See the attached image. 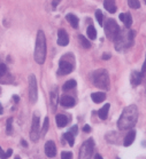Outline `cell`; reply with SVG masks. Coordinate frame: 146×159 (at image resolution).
I'll return each instance as SVG.
<instances>
[{
	"label": "cell",
	"instance_id": "1",
	"mask_svg": "<svg viewBox=\"0 0 146 159\" xmlns=\"http://www.w3.org/2000/svg\"><path fill=\"white\" fill-rule=\"evenodd\" d=\"M138 120V109L135 104L128 105L123 109L121 117L117 120V128L121 130L130 129Z\"/></svg>",
	"mask_w": 146,
	"mask_h": 159
},
{
	"label": "cell",
	"instance_id": "2",
	"mask_svg": "<svg viewBox=\"0 0 146 159\" xmlns=\"http://www.w3.org/2000/svg\"><path fill=\"white\" fill-rule=\"evenodd\" d=\"M134 36H135V33L131 30H120L119 34L114 39L116 51L121 52L131 47L132 43H134Z\"/></svg>",
	"mask_w": 146,
	"mask_h": 159
},
{
	"label": "cell",
	"instance_id": "3",
	"mask_svg": "<svg viewBox=\"0 0 146 159\" xmlns=\"http://www.w3.org/2000/svg\"><path fill=\"white\" fill-rule=\"evenodd\" d=\"M46 58V38L45 33L39 30L37 33L36 46H35V61L38 64H44Z\"/></svg>",
	"mask_w": 146,
	"mask_h": 159
},
{
	"label": "cell",
	"instance_id": "4",
	"mask_svg": "<svg viewBox=\"0 0 146 159\" xmlns=\"http://www.w3.org/2000/svg\"><path fill=\"white\" fill-rule=\"evenodd\" d=\"M92 80H93V84H95V87L104 90L110 89V76H108V72L105 69L95 71Z\"/></svg>",
	"mask_w": 146,
	"mask_h": 159
},
{
	"label": "cell",
	"instance_id": "5",
	"mask_svg": "<svg viewBox=\"0 0 146 159\" xmlns=\"http://www.w3.org/2000/svg\"><path fill=\"white\" fill-rule=\"evenodd\" d=\"M93 149H95V141H93V139L86 140L82 144V147H80L78 159H91L92 153H93Z\"/></svg>",
	"mask_w": 146,
	"mask_h": 159
},
{
	"label": "cell",
	"instance_id": "6",
	"mask_svg": "<svg viewBox=\"0 0 146 159\" xmlns=\"http://www.w3.org/2000/svg\"><path fill=\"white\" fill-rule=\"evenodd\" d=\"M119 32H120V28L117 25L116 21L113 20V18H110L106 22V24H105V33L108 37V39L114 40L119 34Z\"/></svg>",
	"mask_w": 146,
	"mask_h": 159
},
{
	"label": "cell",
	"instance_id": "7",
	"mask_svg": "<svg viewBox=\"0 0 146 159\" xmlns=\"http://www.w3.org/2000/svg\"><path fill=\"white\" fill-rule=\"evenodd\" d=\"M40 121L38 115H33L32 117V125H31V132H30V139L31 141L37 142L40 136Z\"/></svg>",
	"mask_w": 146,
	"mask_h": 159
},
{
	"label": "cell",
	"instance_id": "8",
	"mask_svg": "<svg viewBox=\"0 0 146 159\" xmlns=\"http://www.w3.org/2000/svg\"><path fill=\"white\" fill-rule=\"evenodd\" d=\"M29 98L31 103H35L38 98V89H37L36 77L31 75L29 77Z\"/></svg>",
	"mask_w": 146,
	"mask_h": 159
},
{
	"label": "cell",
	"instance_id": "9",
	"mask_svg": "<svg viewBox=\"0 0 146 159\" xmlns=\"http://www.w3.org/2000/svg\"><path fill=\"white\" fill-rule=\"evenodd\" d=\"M74 70V65L68 61H65V60H61L60 63H59V70H58V75L59 76H66V75H69L71 71Z\"/></svg>",
	"mask_w": 146,
	"mask_h": 159
},
{
	"label": "cell",
	"instance_id": "10",
	"mask_svg": "<svg viewBox=\"0 0 146 159\" xmlns=\"http://www.w3.org/2000/svg\"><path fill=\"white\" fill-rule=\"evenodd\" d=\"M45 153L47 157L50 158H53L56 155V147H55V143L53 141H47L45 143Z\"/></svg>",
	"mask_w": 146,
	"mask_h": 159
},
{
	"label": "cell",
	"instance_id": "11",
	"mask_svg": "<svg viewBox=\"0 0 146 159\" xmlns=\"http://www.w3.org/2000/svg\"><path fill=\"white\" fill-rule=\"evenodd\" d=\"M69 43V37L68 33L65 30H59L58 31V45L59 46H67Z\"/></svg>",
	"mask_w": 146,
	"mask_h": 159
},
{
	"label": "cell",
	"instance_id": "12",
	"mask_svg": "<svg viewBox=\"0 0 146 159\" xmlns=\"http://www.w3.org/2000/svg\"><path fill=\"white\" fill-rule=\"evenodd\" d=\"M60 104L62 107H65V108H73L74 105H75V100H74V98L69 96V95H63L60 98Z\"/></svg>",
	"mask_w": 146,
	"mask_h": 159
},
{
	"label": "cell",
	"instance_id": "13",
	"mask_svg": "<svg viewBox=\"0 0 146 159\" xmlns=\"http://www.w3.org/2000/svg\"><path fill=\"white\" fill-rule=\"evenodd\" d=\"M135 139H136V130L130 129V132H128V134H127L125 138H124L123 145L124 147H130V145L134 143Z\"/></svg>",
	"mask_w": 146,
	"mask_h": 159
},
{
	"label": "cell",
	"instance_id": "14",
	"mask_svg": "<svg viewBox=\"0 0 146 159\" xmlns=\"http://www.w3.org/2000/svg\"><path fill=\"white\" fill-rule=\"evenodd\" d=\"M142 79H143V73L142 72H138V71H134L131 73V78H130V81L134 86H138L139 84L142 83Z\"/></svg>",
	"mask_w": 146,
	"mask_h": 159
},
{
	"label": "cell",
	"instance_id": "15",
	"mask_svg": "<svg viewBox=\"0 0 146 159\" xmlns=\"http://www.w3.org/2000/svg\"><path fill=\"white\" fill-rule=\"evenodd\" d=\"M104 7L105 9H107V11H110L112 14H114L116 11V4L115 0H105L104 1Z\"/></svg>",
	"mask_w": 146,
	"mask_h": 159
},
{
	"label": "cell",
	"instance_id": "16",
	"mask_svg": "<svg viewBox=\"0 0 146 159\" xmlns=\"http://www.w3.org/2000/svg\"><path fill=\"white\" fill-rule=\"evenodd\" d=\"M92 101L95 103H101L102 101L106 100V94L102 93V92H97V93H92L91 94Z\"/></svg>",
	"mask_w": 146,
	"mask_h": 159
},
{
	"label": "cell",
	"instance_id": "17",
	"mask_svg": "<svg viewBox=\"0 0 146 159\" xmlns=\"http://www.w3.org/2000/svg\"><path fill=\"white\" fill-rule=\"evenodd\" d=\"M110 103H107V104L104 105V107H102V108L98 111V116H99V118H100L101 120L107 119V116H108V111H110Z\"/></svg>",
	"mask_w": 146,
	"mask_h": 159
},
{
	"label": "cell",
	"instance_id": "18",
	"mask_svg": "<svg viewBox=\"0 0 146 159\" xmlns=\"http://www.w3.org/2000/svg\"><path fill=\"white\" fill-rule=\"evenodd\" d=\"M55 121L59 127H65L68 124V118L65 115H58L55 117Z\"/></svg>",
	"mask_w": 146,
	"mask_h": 159
},
{
	"label": "cell",
	"instance_id": "19",
	"mask_svg": "<svg viewBox=\"0 0 146 159\" xmlns=\"http://www.w3.org/2000/svg\"><path fill=\"white\" fill-rule=\"evenodd\" d=\"M66 18L74 29H77V28H78V18H77V16H75L74 14H68L66 16Z\"/></svg>",
	"mask_w": 146,
	"mask_h": 159
},
{
	"label": "cell",
	"instance_id": "20",
	"mask_svg": "<svg viewBox=\"0 0 146 159\" xmlns=\"http://www.w3.org/2000/svg\"><path fill=\"white\" fill-rule=\"evenodd\" d=\"M76 85H77L76 80H74V79L68 80V81H67V83H65V85L62 86V89H63V90H70V89H73V88H75V87H76Z\"/></svg>",
	"mask_w": 146,
	"mask_h": 159
},
{
	"label": "cell",
	"instance_id": "21",
	"mask_svg": "<svg viewBox=\"0 0 146 159\" xmlns=\"http://www.w3.org/2000/svg\"><path fill=\"white\" fill-rule=\"evenodd\" d=\"M63 139H65V140L68 142V144H69L70 147H73L74 143H75V136H74V135L70 133V132H67V133L63 134Z\"/></svg>",
	"mask_w": 146,
	"mask_h": 159
},
{
	"label": "cell",
	"instance_id": "22",
	"mask_svg": "<svg viewBox=\"0 0 146 159\" xmlns=\"http://www.w3.org/2000/svg\"><path fill=\"white\" fill-rule=\"evenodd\" d=\"M86 33H88V37L90 39L95 40L97 38V30H95V28L93 25L89 26L88 30H86Z\"/></svg>",
	"mask_w": 146,
	"mask_h": 159
},
{
	"label": "cell",
	"instance_id": "23",
	"mask_svg": "<svg viewBox=\"0 0 146 159\" xmlns=\"http://www.w3.org/2000/svg\"><path fill=\"white\" fill-rule=\"evenodd\" d=\"M51 104L53 107V110H55L56 109V104H58V92L55 89L51 93Z\"/></svg>",
	"mask_w": 146,
	"mask_h": 159
},
{
	"label": "cell",
	"instance_id": "24",
	"mask_svg": "<svg viewBox=\"0 0 146 159\" xmlns=\"http://www.w3.org/2000/svg\"><path fill=\"white\" fill-rule=\"evenodd\" d=\"M78 39H80V43H82V46H83L84 48H86V49H88V48L91 47V43H89V40L86 39L84 36H78Z\"/></svg>",
	"mask_w": 146,
	"mask_h": 159
},
{
	"label": "cell",
	"instance_id": "25",
	"mask_svg": "<svg viewBox=\"0 0 146 159\" xmlns=\"http://www.w3.org/2000/svg\"><path fill=\"white\" fill-rule=\"evenodd\" d=\"M123 22H124V24H125V26L127 28H130V26L132 25V17H131V15L129 14H124V18H123Z\"/></svg>",
	"mask_w": 146,
	"mask_h": 159
},
{
	"label": "cell",
	"instance_id": "26",
	"mask_svg": "<svg viewBox=\"0 0 146 159\" xmlns=\"http://www.w3.org/2000/svg\"><path fill=\"white\" fill-rule=\"evenodd\" d=\"M6 132L8 135H11L13 132V118H8L7 124H6Z\"/></svg>",
	"mask_w": 146,
	"mask_h": 159
},
{
	"label": "cell",
	"instance_id": "27",
	"mask_svg": "<svg viewBox=\"0 0 146 159\" xmlns=\"http://www.w3.org/2000/svg\"><path fill=\"white\" fill-rule=\"evenodd\" d=\"M48 126H50V119H48L47 117L45 118L44 120V125H43V129H41V135L43 136H45V134L47 133V130H48Z\"/></svg>",
	"mask_w": 146,
	"mask_h": 159
},
{
	"label": "cell",
	"instance_id": "28",
	"mask_svg": "<svg viewBox=\"0 0 146 159\" xmlns=\"http://www.w3.org/2000/svg\"><path fill=\"white\" fill-rule=\"evenodd\" d=\"M128 5L130 6V8H134V9H137V8L140 7L139 0H128Z\"/></svg>",
	"mask_w": 146,
	"mask_h": 159
},
{
	"label": "cell",
	"instance_id": "29",
	"mask_svg": "<svg viewBox=\"0 0 146 159\" xmlns=\"http://www.w3.org/2000/svg\"><path fill=\"white\" fill-rule=\"evenodd\" d=\"M95 18H97V21H98L99 24L102 25V22H104V15H102V13H101L100 9H98V11H95Z\"/></svg>",
	"mask_w": 146,
	"mask_h": 159
},
{
	"label": "cell",
	"instance_id": "30",
	"mask_svg": "<svg viewBox=\"0 0 146 159\" xmlns=\"http://www.w3.org/2000/svg\"><path fill=\"white\" fill-rule=\"evenodd\" d=\"M61 159H73V153L70 151H63L61 153Z\"/></svg>",
	"mask_w": 146,
	"mask_h": 159
},
{
	"label": "cell",
	"instance_id": "31",
	"mask_svg": "<svg viewBox=\"0 0 146 159\" xmlns=\"http://www.w3.org/2000/svg\"><path fill=\"white\" fill-rule=\"evenodd\" d=\"M7 72V68H6V65L2 64V63H0V78L2 76H5Z\"/></svg>",
	"mask_w": 146,
	"mask_h": 159
},
{
	"label": "cell",
	"instance_id": "32",
	"mask_svg": "<svg viewBox=\"0 0 146 159\" xmlns=\"http://www.w3.org/2000/svg\"><path fill=\"white\" fill-rule=\"evenodd\" d=\"M69 132L73 134L74 136H75V135H77V132H78V127H77V125H75V126L71 127V128L69 129Z\"/></svg>",
	"mask_w": 146,
	"mask_h": 159
},
{
	"label": "cell",
	"instance_id": "33",
	"mask_svg": "<svg viewBox=\"0 0 146 159\" xmlns=\"http://www.w3.org/2000/svg\"><path fill=\"white\" fill-rule=\"evenodd\" d=\"M0 159H7L6 158V152L1 149V147H0Z\"/></svg>",
	"mask_w": 146,
	"mask_h": 159
},
{
	"label": "cell",
	"instance_id": "34",
	"mask_svg": "<svg viewBox=\"0 0 146 159\" xmlns=\"http://www.w3.org/2000/svg\"><path fill=\"white\" fill-rule=\"evenodd\" d=\"M140 72L143 73V76L146 75V56H145V62H144V64H143V68H142V71Z\"/></svg>",
	"mask_w": 146,
	"mask_h": 159
},
{
	"label": "cell",
	"instance_id": "35",
	"mask_svg": "<svg viewBox=\"0 0 146 159\" xmlns=\"http://www.w3.org/2000/svg\"><path fill=\"white\" fill-rule=\"evenodd\" d=\"M83 132H85V133H90V132H91V127L89 126V125H85V126L83 127Z\"/></svg>",
	"mask_w": 146,
	"mask_h": 159
},
{
	"label": "cell",
	"instance_id": "36",
	"mask_svg": "<svg viewBox=\"0 0 146 159\" xmlns=\"http://www.w3.org/2000/svg\"><path fill=\"white\" fill-rule=\"evenodd\" d=\"M60 1H61V0H53V2H52V6L55 8L59 4H60Z\"/></svg>",
	"mask_w": 146,
	"mask_h": 159
},
{
	"label": "cell",
	"instance_id": "37",
	"mask_svg": "<svg viewBox=\"0 0 146 159\" xmlns=\"http://www.w3.org/2000/svg\"><path fill=\"white\" fill-rule=\"evenodd\" d=\"M12 153H13V150H12V149H8L7 152H6V158H8V157H11Z\"/></svg>",
	"mask_w": 146,
	"mask_h": 159
},
{
	"label": "cell",
	"instance_id": "38",
	"mask_svg": "<svg viewBox=\"0 0 146 159\" xmlns=\"http://www.w3.org/2000/svg\"><path fill=\"white\" fill-rule=\"evenodd\" d=\"M110 54H104V55H102V60H110Z\"/></svg>",
	"mask_w": 146,
	"mask_h": 159
},
{
	"label": "cell",
	"instance_id": "39",
	"mask_svg": "<svg viewBox=\"0 0 146 159\" xmlns=\"http://www.w3.org/2000/svg\"><path fill=\"white\" fill-rule=\"evenodd\" d=\"M21 144H22L23 147H28V143L26 142V140H21Z\"/></svg>",
	"mask_w": 146,
	"mask_h": 159
},
{
	"label": "cell",
	"instance_id": "40",
	"mask_svg": "<svg viewBox=\"0 0 146 159\" xmlns=\"http://www.w3.org/2000/svg\"><path fill=\"white\" fill-rule=\"evenodd\" d=\"M13 100H14V101L16 102V103H17V102H18V100H20V98H18L17 95H14V96H13Z\"/></svg>",
	"mask_w": 146,
	"mask_h": 159
},
{
	"label": "cell",
	"instance_id": "41",
	"mask_svg": "<svg viewBox=\"0 0 146 159\" xmlns=\"http://www.w3.org/2000/svg\"><path fill=\"white\" fill-rule=\"evenodd\" d=\"M93 159H102V157L100 155H99V153H97V155H95V157H93Z\"/></svg>",
	"mask_w": 146,
	"mask_h": 159
},
{
	"label": "cell",
	"instance_id": "42",
	"mask_svg": "<svg viewBox=\"0 0 146 159\" xmlns=\"http://www.w3.org/2000/svg\"><path fill=\"white\" fill-rule=\"evenodd\" d=\"M119 18H120L121 21L123 22V18H124V14H120V16H119Z\"/></svg>",
	"mask_w": 146,
	"mask_h": 159
},
{
	"label": "cell",
	"instance_id": "43",
	"mask_svg": "<svg viewBox=\"0 0 146 159\" xmlns=\"http://www.w3.org/2000/svg\"><path fill=\"white\" fill-rule=\"evenodd\" d=\"M2 112H4V109H2V107L0 104V115H2Z\"/></svg>",
	"mask_w": 146,
	"mask_h": 159
},
{
	"label": "cell",
	"instance_id": "44",
	"mask_svg": "<svg viewBox=\"0 0 146 159\" xmlns=\"http://www.w3.org/2000/svg\"><path fill=\"white\" fill-rule=\"evenodd\" d=\"M15 159H21V158H20V157L17 156V157H15Z\"/></svg>",
	"mask_w": 146,
	"mask_h": 159
},
{
	"label": "cell",
	"instance_id": "45",
	"mask_svg": "<svg viewBox=\"0 0 146 159\" xmlns=\"http://www.w3.org/2000/svg\"><path fill=\"white\" fill-rule=\"evenodd\" d=\"M116 159H121V158H120V157H116Z\"/></svg>",
	"mask_w": 146,
	"mask_h": 159
},
{
	"label": "cell",
	"instance_id": "46",
	"mask_svg": "<svg viewBox=\"0 0 146 159\" xmlns=\"http://www.w3.org/2000/svg\"><path fill=\"white\" fill-rule=\"evenodd\" d=\"M145 2H146V0H145Z\"/></svg>",
	"mask_w": 146,
	"mask_h": 159
}]
</instances>
